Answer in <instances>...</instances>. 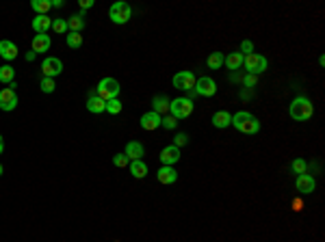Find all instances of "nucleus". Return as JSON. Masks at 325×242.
I'll return each mask as SVG.
<instances>
[{"label": "nucleus", "instance_id": "1", "mask_svg": "<svg viewBox=\"0 0 325 242\" xmlns=\"http://www.w3.org/2000/svg\"><path fill=\"white\" fill-rule=\"evenodd\" d=\"M288 115L295 121H308V119H312V115H314V104H312L308 97L299 95V97H295V100L290 102Z\"/></svg>", "mask_w": 325, "mask_h": 242}, {"label": "nucleus", "instance_id": "20", "mask_svg": "<svg viewBox=\"0 0 325 242\" xmlns=\"http://www.w3.org/2000/svg\"><path fill=\"white\" fill-rule=\"evenodd\" d=\"M52 45V39L50 35H35V39H32V52L35 54H42V52H48Z\"/></svg>", "mask_w": 325, "mask_h": 242}, {"label": "nucleus", "instance_id": "40", "mask_svg": "<svg viewBox=\"0 0 325 242\" xmlns=\"http://www.w3.org/2000/svg\"><path fill=\"white\" fill-rule=\"evenodd\" d=\"M50 4L54 6V9H61V6H63V0H50Z\"/></svg>", "mask_w": 325, "mask_h": 242}, {"label": "nucleus", "instance_id": "3", "mask_svg": "<svg viewBox=\"0 0 325 242\" xmlns=\"http://www.w3.org/2000/svg\"><path fill=\"white\" fill-rule=\"evenodd\" d=\"M120 91H122V87H120V82H117L115 78H102V80L98 82V87H96L98 97H102L104 102L120 97Z\"/></svg>", "mask_w": 325, "mask_h": 242}, {"label": "nucleus", "instance_id": "26", "mask_svg": "<svg viewBox=\"0 0 325 242\" xmlns=\"http://www.w3.org/2000/svg\"><path fill=\"white\" fill-rule=\"evenodd\" d=\"M206 65H208V69H221L224 67V54H221V52H210Z\"/></svg>", "mask_w": 325, "mask_h": 242}, {"label": "nucleus", "instance_id": "5", "mask_svg": "<svg viewBox=\"0 0 325 242\" xmlns=\"http://www.w3.org/2000/svg\"><path fill=\"white\" fill-rule=\"evenodd\" d=\"M108 17L113 24H126L130 17H132V9H130L128 2H124V0H120V2H113L108 9Z\"/></svg>", "mask_w": 325, "mask_h": 242}, {"label": "nucleus", "instance_id": "22", "mask_svg": "<svg viewBox=\"0 0 325 242\" xmlns=\"http://www.w3.org/2000/svg\"><path fill=\"white\" fill-rule=\"evenodd\" d=\"M84 13H74V15H70V19H68V28H70V32H82V28H84Z\"/></svg>", "mask_w": 325, "mask_h": 242}, {"label": "nucleus", "instance_id": "18", "mask_svg": "<svg viewBox=\"0 0 325 242\" xmlns=\"http://www.w3.org/2000/svg\"><path fill=\"white\" fill-rule=\"evenodd\" d=\"M124 154L128 156V160H141L143 154H146V149H143V145L139 141H130L126 149H124Z\"/></svg>", "mask_w": 325, "mask_h": 242}, {"label": "nucleus", "instance_id": "39", "mask_svg": "<svg viewBox=\"0 0 325 242\" xmlns=\"http://www.w3.org/2000/svg\"><path fill=\"white\" fill-rule=\"evenodd\" d=\"M292 210H295V212H302V210H304V201H302V199H292Z\"/></svg>", "mask_w": 325, "mask_h": 242}, {"label": "nucleus", "instance_id": "33", "mask_svg": "<svg viewBox=\"0 0 325 242\" xmlns=\"http://www.w3.org/2000/svg\"><path fill=\"white\" fill-rule=\"evenodd\" d=\"M240 84H243L245 89H254L258 84V76H254V74H245L243 78H240Z\"/></svg>", "mask_w": 325, "mask_h": 242}, {"label": "nucleus", "instance_id": "38", "mask_svg": "<svg viewBox=\"0 0 325 242\" xmlns=\"http://www.w3.org/2000/svg\"><path fill=\"white\" fill-rule=\"evenodd\" d=\"M94 4H96V0H80V13H84L87 9H91Z\"/></svg>", "mask_w": 325, "mask_h": 242}, {"label": "nucleus", "instance_id": "7", "mask_svg": "<svg viewBox=\"0 0 325 242\" xmlns=\"http://www.w3.org/2000/svg\"><path fill=\"white\" fill-rule=\"evenodd\" d=\"M16 108H18V91H16V82H11L9 87L0 91V110L11 113Z\"/></svg>", "mask_w": 325, "mask_h": 242}, {"label": "nucleus", "instance_id": "4", "mask_svg": "<svg viewBox=\"0 0 325 242\" xmlns=\"http://www.w3.org/2000/svg\"><path fill=\"white\" fill-rule=\"evenodd\" d=\"M193 100H188V97H176V100L169 102V113L176 119H186V117H191L193 113Z\"/></svg>", "mask_w": 325, "mask_h": 242}, {"label": "nucleus", "instance_id": "43", "mask_svg": "<svg viewBox=\"0 0 325 242\" xmlns=\"http://www.w3.org/2000/svg\"><path fill=\"white\" fill-rule=\"evenodd\" d=\"M4 173V169H2V165H0V175H2Z\"/></svg>", "mask_w": 325, "mask_h": 242}, {"label": "nucleus", "instance_id": "23", "mask_svg": "<svg viewBox=\"0 0 325 242\" xmlns=\"http://www.w3.org/2000/svg\"><path fill=\"white\" fill-rule=\"evenodd\" d=\"M130 173H132V178L136 180H143L148 175V165L143 160H130Z\"/></svg>", "mask_w": 325, "mask_h": 242}, {"label": "nucleus", "instance_id": "41", "mask_svg": "<svg viewBox=\"0 0 325 242\" xmlns=\"http://www.w3.org/2000/svg\"><path fill=\"white\" fill-rule=\"evenodd\" d=\"M240 97H243V100H250V97H252V93H250V89H245V91H240Z\"/></svg>", "mask_w": 325, "mask_h": 242}, {"label": "nucleus", "instance_id": "6", "mask_svg": "<svg viewBox=\"0 0 325 242\" xmlns=\"http://www.w3.org/2000/svg\"><path fill=\"white\" fill-rule=\"evenodd\" d=\"M243 67L247 74H262V71H266V67H269V63H266V58L262 54H256V52H252V54L243 56Z\"/></svg>", "mask_w": 325, "mask_h": 242}, {"label": "nucleus", "instance_id": "15", "mask_svg": "<svg viewBox=\"0 0 325 242\" xmlns=\"http://www.w3.org/2000/svg\"><path fill=\"white\" fill-rule=\"evenodd\" d=\"M104 106H106V102H104L102 97H98L96 89L89 91V93H87V110H89V113L100 115V113H104Z\"/></svg>", "mask_w": 325, "mask_h": 242}, {"label": "nucleus", "instance_id": "37", "mask_svg": "<svg viewBox=\"0 0 325 242\" xmlns=\"http://www.w3.org/2000/svg\"><path fill=\"white\" fill-rule=\"evenodd\" d=\"M160 126H162V128H167V130H174L176 126H178V121H176V117L169 115V117H165V119L160 121Z\"/></svg>", "mask_w": 325, "mask_h": 242}, {"label": "nucleus", "instance_id": "17", "mask_svg": "<svg viewBox=\"0 0 325 242\" xmlns=\"http://www.w3.org/2000/svg\"><path fill=\"white\" fill-rule=\"evenodd\" d=\"M0 56H2L4 61L18 58V45L13 41H9V39H2V41H0Z\"/></svg>", "mask_w": 325, "mask_h": 242}, {"label": "nucleus", "instance_id": "12", "mask_svg": "<svg viewBox=\"0 0 325 242\" xmlns=\"http://www.w3.org/2000/svg\"><path fill=\"white\" fill-rule=\"evenodd\" d=\"M160 162H162V167H174L176 162L180 160V149L176 147V145H167L165 149L160 152Z\"/></svg>", "mask_w": 325, "mask_h": 242}, {"label": "nucleus", "instance_id": "19", "mask_svg": "<svg viewBox=\"0 0 325 242\" xmlns=\"http://www.w3.org/2000/svg\"><path fill=\"white\" fill-rule=\"evenodd\" d=\"M212 126L217 130H226L228 126H232V115L228 110H217L212 115Z\"/></svg>", "mask_w": 325, "mask_h": 242}, {"label": "nucleus", "instance_id": "13", "mask_svg": "<svg viewBox=\"0 0 325 242\" xmlns=\"http://www.w3.org/2000/svg\"><path fill=\"white\" fill-rule=\"evenodd\" d=\"M160 121H162V117L160 115H156L154 110H150V113H146L139 119V126L143 128V130H148V132H152V130H156V128H160Z\"/></svg>", "mask_w": 325, "mask_h": 242}, {"label": "nucleus", "instance_id": "42", "mask_svg": "<svg viewBox=\"0 0 325 242\" xmlns=\"http://www.w3.org/2000/svg\"><path fill=\"white\" fill-rule=\"evenodd\" d=\"M4 152V143H2V136H0V154Z\"/></svg>", "mask_w": 325, "mask_h": 242}, {"label": "nucleus", "instance_id": "28", "mask_svg": "<svg viewBox=\"0 0 325 242\" xmlns=\"http://www.w3.org/2000/svg\"><path fill=\"white\" fill-rule=\"evenodd\" d=\"M65 43H68L72 50H78L82 45V32H68V35H65Z\"/></svg>", "mask_w": 325, "mask_h": 242}, {"label": "nucleus", "instance_id": "16", "mask_svg": "<svg viewBox=\"0 0 325 242\" xmlns=\"http://www.w3.org/2000/svg\"><path fill=\"white\" fill-rule=\"evenodd\" d=\"M30 24H32V30H35L37 35H48V30L52 28V17H48V15H35Z\"/></svg>", "mask_w": 325, "mask_h": 242}, {"label": "nucleus", "instance_id": "27", "mask_svg": "<svg viewBox=\"0 0 325 242\" xmlns=\"http://www.w3.org/2000/svg\"><path fill=\"white\" fill-rule=\"evenodd\" d=\"M0 82H4V84L16 82V69H13L11 65H2V67H0Z\"/></svg>", "mask_w": 325, "mask_h": 242}, {"label": "nucleus", "instance_id": "9", "mask_svg": "<svg viewBox=\"0 0 325 242\" xmlns=\"http://www.w3.org/2000/svg\"><path fill=\"white\" fill-rule=\"evenodd\" d=\"M63 71V61L61 58H56V56H48V58H44V63H42V74L44 78H54L58 76Z\"/></svg>", "mask_w": 325, "mask_h": 242}, {"label": "nucleus", "instance_id": "35", "mask_svg": "<svg viewBox=\"0 0 325 242\" xmlns=\"http://www.w3.org/2000/svg\"><path fill=\"white\" fill-rule=\"evenodd\" d=\"M252 52H254V43L250 39H243V43H240V54L247 56V54H252Z\"/></svg>", "mask_w": 325, "mask_h": 242}, {"label": "nucleus", "instance_id": "11", "mask_svg": "<svg viewBox=\"0 0 325 242\" xmlns=\"http://www.w3.org/2000/svg\"><path fill=\"white\" fill-rule=\"evenodd\" d=\"M295 186H297V191L302 193V195H310V193H314L316 182H314V178H312V175H308V173H302V175H297Z\"/></svg>", "mask_w": 325, "mask_h": 242}, {"label": "nucleus", "instance_id": "14", "mask_svg": "<svg viewBox=\"0 0 325 242\" xmlns=\"http://www.w3.org/2000/svg\"><path fill=\"white\" fill-rule=\"evenodd\" d=\"M156 180L165 186L176 184V182H178V171H176L174 167H160L158 171H156Z\"/></svg>", "mask_w": 325, "mask_h": 242}, {"label": "nucleus", "instance_id": "25", "mask_svg": "<svg viewBox=\"0 0 325 242\" xmlns=\"http://www.w3.org/2000/svg\"><path fill=\"white\" fill-rule=\"evenodd\" d=\"M30 9L35 11L37 15H48L52 4H50V0H30Z\"/></svg>", "mask_w": 325, "mask_h": 242}, {"label": "nucleus", "instance_id": "36", "mask_svg": "<svg viewBox=\"0 0 325 242\" xmlns=\"http://www.w3.org/2000/svg\"><path fill=\"white\" fill-rule=\"evenodd\" d=\"M188 143V134H184V132H180V134H176V139H174V145L176 147H182V145H186Z\"/></svg>", "mask_w": 325, "mask_h": 242}, {"label": "nucleus", "instance_id": "34", "mask_svg": "<svg viewBox=\"0 0 325 242\" xmlns=\"http://www.w3.org/2000/svg\"><path fill=\"white\" fill-rule=\"evenodd\" d=\"M113 165H115V167H120V169H124V167H128V165H130V160H128V156H126V154H115V156H113Z\"/></svg>", "mask_w": 325, "mask_h": 242}, {"label": "nucleus", "instance_id": "10", "mask_svg": "<svg viewBox=\"0 0 325 242\" xmlns=\"http://www.w3.org/2000/svg\"><path fill=\"white\" fill-rule=\"evenodd\" d=\"M195 74L193 71H178V74L174 76V87L180 89V91H191L195 87Z\"/></svg>", "mask_w": 325, "mask_h": 242}, {"label": "nucleus", "instance_id": "31", "mask_svg": "<svg viewBox=\"0 0 325 242\" xmlns=\"http://www.w3.org/2000/svg\"><path fill=\"white\" fill-rule=\"evenodd\" d=\"M104 110H106V113H110V115H120L122 113V102L117 100V97H115V100H108L106 106H104Z\"/></svg>", "mask_w": 325, "mask_h": 242}, {"label": "nucleus", "instance_id": "32", "mask_svg": "<svg viewBox=\"0 0 325 242\" xmlns=\"http://www.w3.org/2000/svg\"><path fill=\"white\" fill-rule=\"evenodd\" d=\"M39 87H42L44 93H54V89H56V84L52 78H44L42 76V80H39Z\"/></svg>", "mask_w": 325, "mask_h": 242}, {"label": "nucleus", "instance_id": "24", "mask_svg": "<svg viewBox=\"0 0 325 242\" xmlns=\"http://www.w3.org/2000/svg\"><path fill=\"white\" fill-rule=\"evenodd\" d=\"M169 102H172V100H169L167 95H156L154 100H152V110H154L156 115L167 113V110H169Z\"/></svg>", "mask_w": 325, "mask_h": 242}, {"label": "nucleus", "instance_id": "21", "mask_svg": "<svg viewBox=\"0 0 325 242\" xmlns=\"http://www.w3.org/2000/svg\"><path fill=\"white\" fill-rule=\"evenodd\" d=\"M224 65L228 69H232V71H236L243 67V54L240 52H230L228 56H224Z\"/></svg>", "mask_w": 325, "mask_h": 242}, {"label": "nucleus", "instance_id": "30", "mask_svg": "<svg viewBox=\"0 0 325 242\" xmlns=\"http://www.w3.org/2000/svg\"><path fill=\"white\" fill-rule=\"evenodd\" d=\"M290 169H292V173L302 175V173H306V171H308V162H306L304 158H297V160H292Z\"/></svg>", "mask_w": 325, "mask_h": 242}, {"label": "nucleus", "instance_id": "8", "mask_svg": "<svg viewBox=\"0 0 325 242\" xmlns=\"http://www.w3.org/2000/svg\"><path fill=\"white\" fill-rule=\"evenodd\" d=\"M217 93V82L208 76H202L195 80V87H193V95H202V97H212Z\"/></svg>", "mask_w": 325, "mask_h": 242}, {"label": "nucleus", "instance_id": "2", "mask_svg": "<svg viewBox=\"0 0 325 242\" xmlns=\"http://www.w3.org/2000/svg\"><path fill=\"white\" fill-rule=\"evenodd\" d=\"M232 126L243 134H258L260 132V121L247 110H238L236 115H232Z\"/></svg>", "mask_w": 325, "mask_h": 242}, {"label": "nucleus", "instance_id": "29", "mask_svg": "<svg viewBox=\"0 0 325 242\" xmlns=\"http://www.w3.org/2000/svg\"><path fill=\"white\" fill-rule=\"evenodd\" d=\"M52 30H54L56 35H68V32H70V28H68V19H63V17L52 19Z\"/></svg>", "mask_w": 325, "mask_h": 242}]
</instances>
